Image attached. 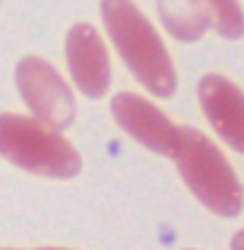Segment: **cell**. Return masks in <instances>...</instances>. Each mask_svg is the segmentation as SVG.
Returning <instances> with one entry per match:
<instances>
[{
	"instance_id": "obj_7",
	"label": "cell",
	"mask_w": 244,
	"mask_h": 250,
	"mask_svg": "<svg viewBox=\"0 0 244 250\" xmlns=\"http://www.w3.org/2000/svg\"><path fill=\"white\" fill-rule=\"evenodd\" d=\"M198 101L220 139L244 152V90L228 76L206 74L198 84Z\"/></svg>"
},
{
	"instance_id": "obj_2",
	"label": "cell",
	"mask_w": 244,
	"mask_h": 250,
	"mask_svg": "<svg viewBox=\"0 0 244 250\" xmlns=\"http://www.w3.org/2000/svg\"><path fill=\"white\" fill-rule=\"evenodd\" d=\"M171 158L176 161L182 180L206 209L223 218H236L242 212L244 188L212 139L195 128H179L176 150Z\"/></svg>"
},
{
	"instance_id": "obj_6",
	"label": "cell",
	"mask_w": 244,
	"mask_h": 250,
	"mask_svg": "<svg viewBox=\"0 0 244 250\" xmlns=\"http://www.w3.org/2000/svg\"><path fill=\"white\" fill-rule=\"evenodd\" d=\"M65 60L74 84L87 95L100 98L112 84L109 52L93 25H74L65 41Z\"/></svg>"
},
{
	"instance_id": "obj_10",
	"label": "cell",
	"mask_w": 244,
	"mask_h": 250,
	"mask_svg": "<svg viewBox=\"0 0 244 250\" xmlns=\"http://www.w3.org/2000/svg\"><path fill=\"white\" fill-rule=\"evenodd\" d=\"M231 250H244V229L236 234V237L231 239Z\"/></svg>"
},
{
	"instance_id": "obj_11",
	"label": "cell",
	"mask_w": 244,
	"mask_h": 250,
	"mask_svg": "<svg viewBox=\"0 0 244 250\" xmlns=\"http://www.w3.org/2000/svg\"><path fill=\"white\" fill-rule=\"evenodd\" d=\"M41 250H68V248H41Z\"/></svg>"
},
{
	"instance_id": "obj_9",
	"label": "cell",
	"mask_w": 244,
	"mask_h": 250,
	"mask_svg": "<svg viewBox=\"0 0 244 250\" xmlns=\"http://www.w3.org/2000/svg\"><path fill=\"white\" fill-rule=\"evenodd\" d=\"M206 8L212 27L223 38H242L244 36V11L239 0H201Z\"/></svg>"
},
{
	"instance_id": "obj_3",
	"label": "cell",
	"mask_w": 244,
	"mask_h": 250,
	"mask_svg": "<svg viewBox=\"0 0 244 250\" xmlns=\"http://www.w3.org/2000/svg\"><path fill=\"white\" fill-rule=\"evenodd\" d=\"M0 155L30 174L52 180H68L81 169L79 152L60 131L22 114H0Z\"/></svg>"
},
{
	"instance_id": "obj_8",
	"label": "cell",
	"mask_w": 244,
	"mask_h": 250,
	"mask_svg": "<svg viewBox=\"0 0 244 250\" xmlns=\"http://www.w3.org/2000/svg\"><path fill=\"white\" fill-rule=\"evenodd\" d=\"M157 11L166 30L179 41H195L212 27L201 0H157Z\"/></svg>"
},
{
	"instance_id": "obj_1",
	"label": "cell",
	"mask_w": 244,
	"mask_h": 250,
	"mask_svg": "<svg viewBox=\"0 0 244 250\" xmlns=\"http://www.w3.org/2000/svg\"><path fill=\"white\" fill-rule=\"evenodd\" d=\"M109 38L125 65L152 95L169 98L176 90V71L163 38L133 0H100Z\"/></svg>"
},
{
	"instance_id": "obj_4",
	"label": "cell",
	"mask_w": 244,
	"mask_h": 250,
	"mask_svg": "<svg viewBox=\"0 0 244 250\" xmlns=\"http://www.w3.org/2000/svg\"><path fill=\"white\" fill-rule=\"evenodd\" d=\"M17 87L36 120L46 123L55 131L68 128L74 123L76 104L74 95H71V87L65 84L63 76L57 74L55 65L46 62L44 57H25L19 62Z\"/></svg>"
},
{
	"instance_id": "obj_5",
	"label": "cell",
	"mask_w": 244,
	"mask_h": 250,
	"mask_svg": "<svg viewBox=\"0 0 244 250\" xmlns=\"http://www.w3.org/2000/svg\"><path fill=\"white\" fill-rule=\"evenodd\" d=\"M112 114L125 133H131L138 144L160 155H174L179 128L171 123L155 104L136 93H119L112 101Z\"/></svg>"
}]
</instances>
